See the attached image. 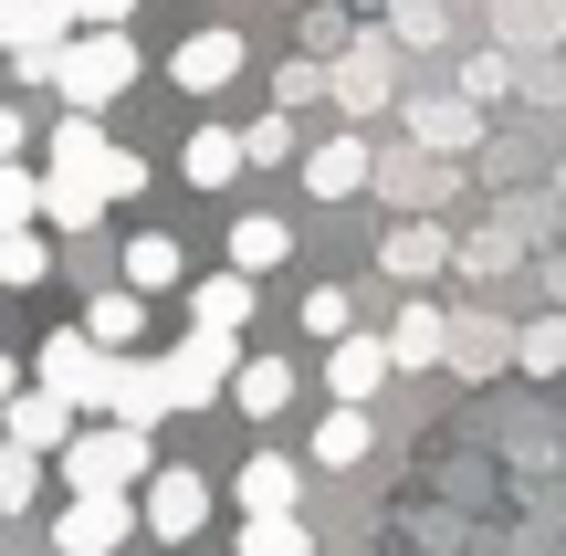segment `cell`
<instances>
[{"label":"cell","mask_w":566,"mask_h":556,"mask_svg":"<svg viewBox=\"0 0 566 556\" xmlns=\"http://www.w3.org/2000/svg\"><path fill=\"white\" fill-rule=\"evenodd\" d=\"M189 326H221V336H242V326H252V273H210V284L189 294Z\"/></svg>","instance_id":"obj_21"},{"label":"cell","mask_w":566,"mask_h":556,"mask_svg":"<svg viewBox=\"0 0 566 556\" xmlns=\"http://www.w3.org/2000/svg\"><path fill=\"white\" fill-rule=\"evenodd\" d=\"M315 462H325V473L367 462V410H346V399H336V410H325V431H315Z\"/></svg>","instance_id":"obj_28"},{"label":"cell","mask_w":566,"mask_h":556,"mask_svg":"<svg viewBox=\"0 0 566 556\" xmlns=\"http://www.w3.org/2000/svg\"><path fill=\"white\" fill-rule=\"evenodd\" d=\"M0 431H11V452H63V431H74V410H63V399L53 389H11V399H0Z\"/></svg>","instance_id":"obj_12"},{"label":"cell","mask_w":566,"mask_h":556,"mask_svg":"<svg viewBox=\"0 0 566 556\" xmlns=\"http://www.w3.org/2000/svg\"><path fill=\"white\" fill-rule=\"evenodd\" d=\"M42 389H53L63 410H95V389H105V347H95L84 326L42 336Z\"/></svg>","instance_id":"obj_7"},{"label":"cell","mask_w":566,"mask_h":556,"mask_svg":"<svg viewBox=\"0 0 566 556\" xmlns=\"http://www.w3.org/2000/svg\"><path fill=\"white\" fill-rule=\"evenodd\" d=\"M409 137L430 158H462V147H483V105L472 95H409Z\"/></svg>","instance_id":"obj_9"},{"label":"cell","mask_w":566,"mask_h":556,"mask_svg":"<svg viewBox=\"0 0 566 556\" xmlns=\"http://www.w3.org/2000/svg\"><path fill=\"white\" fill-rule=\"evenodd\" d=\"M21 494H32V452H0V525L21 515Z\"/></svg>","instance_id":"obj_36"},{"label":"cell","mask_w":566,"mask_h":556,"mask_svg":"<svg viewBox=\"0 0 566 556\" xmlns=\"http://www.w3.org/2000/svg\"><path fill=\"white\" fill-rule=\"evenodd\" d=\"M126 84H137V42H126V21H84V32H63V53H53V95L74 105V116H105Z\"/></svg>","instance_id":"obj_1"},{"label":"cell","mask_w":566,"mask_h":556,"mask_svg":"<svg viewBox=\"0 0 566 556\" xmlns=\"http://www.w3.org/2000/svg\"><path fill=\"white\" fill-rule=\"evenodd\" d=\"M231 494H242V515H294V494H304V473L283 452H252L242 462V483H231Z\"/></svg>","instance_id":"obj_18"},{"label":"cell","mask_w":566,"mask_h":556,"mask_svg":"<svg viewBox=\"0 0 566 556\" xmlns=\"http://www.w3.org/2000/svg\"><path fill=\"white\" fill-rule=\"evenodd\" d=\"M378 347H388V368H441V347H451V315H441V305H409L399 326L378 336Z\"/></svg>","instance_id":"obj_17"},{"label":"cell","mask_w":566,"mask_h":556,"mask_svg":"<svg viewBox=\"0 0 566 556\" xmlns=\"http://www.w3.org/2000/svg\"><path fill=\"white\" fill-rule=\"evenodd\" d=\"M42 273H53V242H42L32 221H21V231H0V284H11V294H32Z\"/></svg>","instance_id":"obj_26"},{"label":"cell","mask_w":566,"mask_h":556,"mask_svg":"<svg viewBox=\"0 0 566 556\" xmlns=\"http://www.w3.org/2000/svg\"><path fill=\"white\" fill-rule=\"evenodd\" d=\"M95 410H105V420H126V431H158L179 399H168V368H158V357L105 347V389H95Z\"/></svg>","instance_id":"obj_5"},{"label":"cell","mask_w":566,"mask_h":556,"mask_svg":"<svg viewBox=\"0 0 566 556\" xmlns=\"http://www.w3.org/2000/svg\"><path fill=\"white\" fill-rule=\"evenodd\" d=\"M21 221H42V179L21 158H0V231H21Z\"/></svg>","instance_id":"obj_30"},{"label":"cell","mask_w":566,"mask_h":556,"mask_svg":"<svg viewBox=\"0 0 566 556\" xmlns=\"http://www.w3.org/2000/svg\"><path fill=\"white\" fill-rule=\"evenodd\" d=\"M525 21L546 32V21H556V0H504V32H525Z\"/></svg>","instance_id":"obj_39"},{"label":"cell","mask_w":566,"mask_h":556,"mask_svg":"<svg viewBox=\"0 0 566 556\" xmlns=\"http://www.w3.org/2000/svg\"><path fill=\"white\" fill-rule=\"evenodd\" d=\"M179 168H189V189H231L242 179V126H200Z\"/></svg>","instance_id":"obj_20"},{"label":"cell","mask_w":566,"mask_h":556,"mask_svg":"<svg viewBox=\"0 0 566 556\" xmlns=\"http://www.w3.org/2000/svg\"><path fill=\"white\" fill-rule=\"evenodd\" d=\"M367 168H378V147H367L357 126H346V137H325V147H304V189H315V200H357Z\"/></svg>","instance_id":"obj_11"},{"label":"cell","mask_w":566,"mask_h":556,"mask_svg":"<svg viewBox=\"0 0 566 556\" xmlns=\"http://www.w3.org/2000/svg\"><path fill=\"white\" fill-rule=\"evenodd\" d=\"M147 525L189 546V536L210 525V483H200V473H147Z\"/></svg>","instance_id":"obj_15"},{"label":"cell","mask_w":566,"mask_h":556,"mask_svg":"<svg viewBox=\"0 0 566 556\" xmlns=\"http://www.w3.org/2000/svg\"><path fill=\"white\" fill-rule=\"evenodd\" d=\"M11 389H21V368H11V357H0V399H11Z\"/></svg>","instance_id":"obj_41"},{"label":"cell","mask_w":566,"mask_h":556,"mask_svg":"<svg viewBox=\"0 0 566 556\" xmlns=\"http://www.w3.org/2000/svg\"><path fill=\"white\" fill-rule=\"evenodd\" d=\"M242 556H315V536H304L294 515H252L242 525Z\"/></svg>","instance_id":"obj_29"},{"label":"cell","mask_w":566,"mask_h":556,"mask_svg":"<svg viewBox=\"0 0 566 556\" xmlns=\"http://www.w3.org/2000/svg\"><path fill=\"white\" fill-rule=\"evenodd\" d=\"M53 168L95 179L105 200H137V189H147V158H126V147L105 137V116H63V126H53Z\"/></svg>","instance_id":"obj_3"},{"label":"cell","mask_w":566,"mask_h":556,"mask_svg":"<svg viewBox=\"0 0 566 556\" xmlns=\"http://www.w3.org/2000/svg\"><path fill=\"white\" fill-rule=\"evenodd\" d=\"M378 263L399 273V284H430V273L451 263V231L430 221V210H409V221H399V231H388V242H378Z\"/></svg>","instance_id":"obj_14"},{"label":"cell","mask_w":566,"mask_h":556,"mask_svg":"<svg viewBox=\"0 0 566 556\" xmlns=\"http://www.w3.org/2000/svg\"><path fill=\"white\" fill-rule=\"evenodd\" d=\"M504 84H514V63H504V53H472V63H462V95H472V105L504 95Z\"/></svg>","instance_id":"obj_35"},{"label":"cell","mask_w":566,"mask_h":556,"mask_svg":"<svg viewBox=\"0 0 566 556\" xmlns=\"http://www.w3.org/2000/svg\"><path fill=\"white\" fill-rule=\"evenodd\" d=\"M189 273V252L168 242V231H137V242H126V294H168Z\"/></svg>","instance_id":"obj_23"},{"label":"cell","mask_w":566,"mask_h":556,"mask_svg":"<svg viewBox=\"0 0 566 556\" xmlns=\"http://www.w3.org/2000/svg\"><path fill=\"white\" fill-rule=\"evenodd\" d=\"M378 378H388V347H378V336H357V326L325 336V389H336L346 410H367V389H378Z\"/></svg>","instance_id":"obj_13"},{"label":"cell","mask_w":566,"mask_h":556,"mask_svg":"<svg viewBox=\"0 0 566 556\" xmlns=\"http://www.w3.org/2000/svg\"><path fill=\"white\" fill-rule=\"evenodd\" d=\"M315 95H325V63H283V74H273V105H283V116L315 105Z\"/></svg>","instance_id":"obj_34"},{"label":"cell","mask_w":566,"mask_h":556,"mask_svg":"<svg viewBox=\"0 0 566 556\" xmlns=\"http://www.w3.org/2000/svg\"><path fill=\"white\" fill-rule=\"evenodd\" d=\"M126 11H137V0H63V21H74V32H84V21H126Z\"/></svg>","instance_id":"obj_38"},{"label":"cell","mask_w":566,"mask_h":556,"mask_svg":"<svg viewBox=\"0 0 566 556\" xmlns=\"http://www.w3.org/2000/svg\"><path fill=\"white\" fill-rule=\"evenodd\" d=\"M283 252H294V231H283L273 210H252V221H231V273H273Z\"/></svg>","instance_id":"obj_24"},{"label":"cell","mask_w":566,"mask_h":556,"mask_svg":"<svg viewBox=\"0 0 566 556\" xmlns=\"http://www.w3.org/2000/svg\"><path fill=\"white\" fill-rule=\"evenodd\" d=\"M367 179H378L388 200H409V210H420L430 189H451V158H430V147H420V158H388V168H367Z\"/></svg>","instance_id":"obj_25"},{"label":"cell","mask_w":566,"mask_h":556,"mask_svg":"<svg viewBox=\"0 0 566 556\" xmlns=\"http://www.w3.org/2000/svg\"><path fill=\"white\" fill-rule=\"evenodd\" d=\"M231 357H242V347H231L221 326H189L179 347L158 357V368H168V399H179V410H210V399H221V378H231Z\"/></svg>","instance_id":"obj_6"},{"label":"cell","mask_w":566,"mask_h":556,"mask_svg":"<svg viewBox=\"0 0 566 556\" xmlns=\"http://www.w3.org/2000/svg\"><path fill=\"white\" fill-rule=\"evenodd\" d=\"M21 137H32V126H21V105H0V158H21Z\"/></svg>","instance_id":"obj_40"},{"label":"cell","mask_w":566,"mask_h":556,"mask_svg":"<svg viewBox=\"0 0 566 556\" xmlns=\"http://www.w3.org/2000/svg\"><path fill=\"white\" fill-rule=\"evenodd\" d=\"M304 326H315V336H346V326H357V305H346V284H315V294H304Z\"/></svg>","instance_id":"obj_33"},{"label":"cell","mask_w":566,"mask_h":556,"mask_svg":"<svg viewBox=\"0 0 566 556\" xmlns=\"http://www.w3.org/2000/svg\"><path fill=\"white\" fill-rule=\"evenodd\" d=\"M63 483L74 494H126V483L158 473V452H147V431H126V420H95V431H63Z\"/></svg>","instance_id":"obj_2"},{"label":"cell","mask_w":566,"mask_h":556,"mask_svg":"<svg viewBox=\"0 0 566 556\" xmlns=\"http://www.w3.org/2000/svg\"><path fill=\"white\" fill-rule=\"evenodd\" d=\"M273 158H294V116H283V105L263 126H242V168H273Z\"/></svg>","instance_id":"obj_31"},{"label":"cell","mask_w":566,"mask_h":556,"mask_svg":"<svg viewBox=\"0 0 566 556\" xmlns=\"http://www.w3.org/2000/svg\"><path fill=\"white\" fill-rule=\"evenodd\" d=\"M63 32H74L63 0H0V53H53Z\"/></svg>","instance_id":"obj_19"},{"label":"cell","mask_w":566,"mask_h":556,"mask_svg":"<svg viewBox=\"0 0 566 556\" xmlns=\"http://www.w3.org/2000/svg\"><path fill=\"white\" fill-rule=\"evenodd\" d=\"M42 221H53V231H95L105 221V189L74 179V168H53V179H42Z\"/></svg>","instance_id":"obj_22"},{"label":"cell","mask_w":566,"mask_h":556,"mask_svg":"<svg viewBox=\"0 0 566 556\" xmlns=\"http://www.w3.org/2000/svg\"><path fill=\"white\" fill-rule=\"evenodd\" d=\"M126 525H137V515H126V494H74V504H63V525H53V546L63 556H116Z\"/></svg>","instance_id":"obj_8"},{"label":"cell","mask_w":566,"mask_h":556,"mask_svg":"<svg viewBox=\"0 0 566 556\" xmlns=\"http://www.w3.org/2000/svg\"><path fill=\"white\" fill-rule=\"evenodd\" d=\"M441 0H388V42H441Z\"/></svg>","instance_id":"obj_32"},{"label":"cell","mask_w":566,"mask_h":556,"mask_svg":"<svg viewBox=\"0 0 566 556\" xmlns=\"http://www.w3.org/2000/svg\"><path fill=\"white\" fill-rule=\"evenodd\" d=\"M325 95L346 105V126H367L388 95H399V42H388V32H357L336 63H325Z\"/></svg>","instance_id":"obj_4"},{"label":"cell","mask_w":566,"mask_h":556,"mask_svg":"<svg viewBox=\"0 0 566 556\" xmlns=\"http://www.w3.org/2000/svg\"><path fill=\"white\" fill-rule=\"evenodd\" d=\"M84 336H95V347H137L147 305H137V294H95V305H84Z\"/></svg>","instance_id":"obj_27"},{"label":"cell","mask_w":566,"mask_h":556,"mask_svg":"<svg viewBox=\"0 0 566 556\" xmlns=\"http://www.w3.org/2000/svg\"><path fill=\"white\" fill-rule=\"evenodd\" d=\"M168 74H179V95H221V84L242 74V32H221V21H210V32H189L179 53H168Z\"/></svg>","instance_id":"obj_10"},{"label":"cell","mask_w":566,"mask_h":556,"mask_svg":"<svg viewBox=\"0 0 566 556\" xmlns=\"http://www.w3.org/2000/svg\"><path fill=\"white\" fill-rule=\"evenodd\" d=\"M221 399H231V410H242V420H273L283 399H294V368H283V357H231Z\"/></svg>","instance_id":"obj_16"},{"label":"cell","mask_w":566,"mask_h":556,"mask_svg":"<svg viewBox=\"0 0 566 556\" xmlns=\"http://www.w3.org/2000/svg\"><path fill=\"white\" fill-rule=\"evenodd\" d=\"M525 368H566V315H546V326L525 336Z\"/></svg>","instance_id":"obj_37"}]
</instances>
